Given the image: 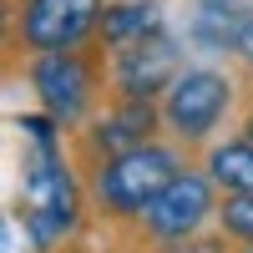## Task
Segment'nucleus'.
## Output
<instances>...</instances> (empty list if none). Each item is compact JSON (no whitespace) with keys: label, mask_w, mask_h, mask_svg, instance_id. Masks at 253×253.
I'll list each match as a JSON object with an SVG mask.
<instances>
[{"label":"nucleus","mask_w":253,"mask_h":253,"mask_svg":"<svg viewBox=\"0 0 253 253\" xmlns=\"http://www.w3.org/2000/svg\"><path fill=\"white\" fill-rule=\"evenodd\" d=\"M193 5H208V0H193Z\"/></svg>","instance_id":"obj_18"},{"label":"nucleus","mask_w":253,"mask_h":253,"mask_svg":"<svg viewBox=\"0 0 253 253\" xmlns=\"http://www.w3.org/2000/svg\"><path fill=\"white\" fill-rule=\"evenodd\" d=\"M101 0H15V41L20 56L71 51L96 41Z\"/></svg>","instance_id":"obj_6"},{"label":"nucleus","mask_w":253,"mask_h":253,"mask_svg":"<svg viewBox=\"0 0 253 253\" xmlns=\"http://www.w3.org/2000/svg\"><path fill=\"white\" fill-rule=\"evenodd\" d=\"M162 31V0H101V15H96V46L101 51H117V46H132V41Z\"/></svg>","instance_id":"obj_9"},{"label":"nucleus","mask_w":253,"mask_h":253,"mask_svg":"<svg viewBox=\"0 0 253 253\" xmlns=\"http://www.w3.org/2000/svg\"><path fill=\"white\" fill-rule=\"evenodd\" d=\"M203 172L213 177L218 193H253V142L243 132L208 142L203 152Z\"/></svg>","instance_id":"obj_11"},{"label":"nucleus","mask_w":253,"mask_h":253,"mask_svg":"<svg viewBox=\"0 0 253 253\" xmlns=\"http://www.w3.org/2000/svg\"><path fill=\"white\" fill-rule=\"evenodd\" d=\"M152 253H228L223 233H187V238H167V243H147Z\"/></svg>","instance_id":"obj_14"},{"label":"nucleus","mask_w":253,"mask_h":253,"mask_svg":"<svg viewBox=\"0 0 253 253\" xmlns=\"http://www.w3.org/2000/svg\"><path fill=\"white\" fill-rule=\"evenodd\" d=\"M71 137H76V162L86 167L96 157H112V152H126L137 142L162 137V107L147 96H107L101 112L86 126H76Z\"/></svg>","instance_id":"obj_7"},{"label":"nucleus","mask_w":253,"mask_h":253,"mask_svg":"<svg viewBox=\"0 0 253 253\" xmlns=\"http://www.w3.org/2000/svg\"><path fill=\"white\" fill-rule=\"evenodd\" d=\"M238 132L253 142V96H248V107H243V126H238Z\"/></svg>","instance_id":"obj_16"},{"label":"nucleus","mask_w":253,"mask_h":253,"mask_svg":"<svg viewBox=\"0 0 253 253\" xmlns=\"http://www.w3.org/2000/svg\"><path fill=\"white\" fill-rule=\"evenodd\" d=\"M243 20H248L243 0H208V5H193V15H187V41H193L198 51L233 56V41H238Z\"/></svg>","instance_id":"obj_10"},{"label":"nucleus","mask_w":253,"mask_h":253,"mask_svg":"<svg viewBox=\"0 0 253 253\" xmlns=\"http://www.w3.org/2000/svg\"><path fill=\"white\" fill-rule=\"evenodd\" d=\"M218 218V187L203 167L187 162L182 172L147 203V213L137 218V238L142 243H167V238H187L203 233V223Z\"/></svg>","instance_id":"obj_5"},{"label":"nucleus","mask_w":253,"mask_h":253,"mask_svg":"<svg viewBox=\"0 0 253 253\" xmlns=\"http://www.w3.org/2000/svg\"><path fill=\"white\" fill-rule=\"evenodd\" d=\"M26 81L41 101V112H51L61 122V132H76L86 126L101 101L112 96V76H107V51L86 41V46H71V51H41L26 56Z\"/></svg>","instance_id":"obj_2"},{"label":"nucleus","mask_w":253,"mask_h":253,"mask_svg":"<svg viewBox=\"0 0 253 253\" xmlns=\"http://www.w3.org/2000/svg\"><path fill=\"white\" fill-rule=\"evenodd\" d=\"M238 253H253V243H238Z\"/></svg>","instance_id":"obj_17"},{"label":"nucleus","mask_w":253,"mask_h":253,"mask_svg":"<svg viewBox=\"0 0 253 253\" xmlns=\"http://www.w3.org/2000/svg\"><path fill=\"white\" fill-rule=\"evenodd\" d=\"M15 66H26L15 41V0H0V76H10Z\"/></svg>","instance_id":"obj_13"},{"label":"nucleus","mask_w":253,"mask_h":253,"mask_svg":"<svg viewBox=\"0 0 253 253\" xmlns=\"http://www.w3.org/2000/svg\"><path fill=\"white\" fill-rule=\"evenodd\" d=\"M162 137H172L177 147L198 152L218 137V126L233 117L238 107V76H228L223 66H182L172 76V86L162 91Z\"/></svg>","instance_id":"obj_4"},{"label":"nucleus","mask_w":253,"mask_h":253,"mask_svg":"<svg viewBox=\"0 0 253 253\" xmlns=\"http://www.w3.org/2000/svg\"><path fill=\"white\" fill-rule=\"evenodd\" d=\"M187 66L182 46L172 31H152L132 41V46H117L107 51V76H112V96H147V101H162V91L172 86V76Z\"/></svg>","instance_id":"obj_8"},{"label":"nucleus","mask_w":253,"mask_h":253,"mask_svg":"<svg viewBox=\"0 0 253 253\" xmlns=\"http://www.w3.org/2000/svg\"><path fill=\"white\" fill-rule=\"evenodd\" d=\"M86 177L66 162L61 147H36V157L26 167V233L41 253H56L66 238L81 233L86 223Z\"/></svg>","instance_id":"obj_3"},{"label":"nucleus","mask_w":253,"mask_h":253,"mask_svg":"<svg viewBox=\"0 0 253 253\" xmlns=\"http://www.w3.org/2000/svg\"><path fill=\"white\" fill-rule=\"evenodd\" d=\"M187 162H193V152L177 147L172 137H152V142L126 147V152L96 157V162L81 167V177H86V203H91V213L101 223L137 228V218L147 213V203H152Z\"/></svg>","instance_id":"obj_1"},{"label":"nucleus","mask_w":253,"mask_h":253,"mask_svg":"<svg viewBox=\"0 0 253 253\" xmlns=\"http://www.w3.org/2000/svg\"><path fill=\"white\" fill-rule=\"evenodd\" d=\"M218 233L228 243H253V193H223L218 198Z\"/></svg>","instance_id":"obj_12"},{"label":"nucleus","mask_w":253,"mask_h":253,"mask_svg":"<svg viewBox=\"0 0 253 253\" xmlns=\"http://www.w3.org/2000/svg\"><path fill=\"white\" fill-rule=\"evenodd\" d=\"M233 56H238V66L253 71V5H248V20L238 26V41H233Z\"/></svg>","instance_id":"obj_15"}]
</instances>
